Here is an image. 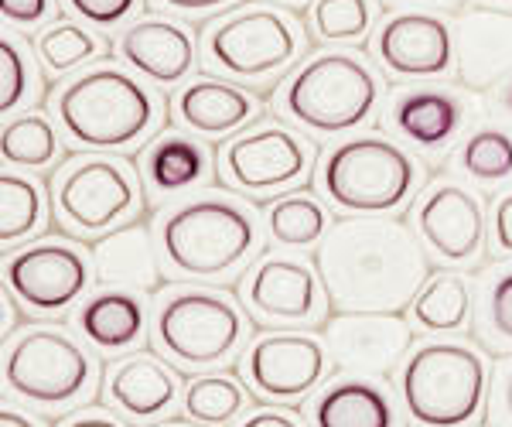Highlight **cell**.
Listing matches in <instances>:
<instances>
[{
	"mask_svg": "<svg viewBox=\"0 0 512 427\" xmlns=\"http://www.w3.org/2000/svg\"><path fill=\"white\" fill-rule=\"evenodd\" d=\"M321 277L301 260L263 257L243 284V301L256 318L274 325H311L321 318L328 294Z\"/></svg>",
	"mask_w": 512,
	"mask_h": 427,
	"instance_id": "cell-16",
	"label": "cell"
},
{
	"mask_svg": "<svg viewBox=\"0 0 512 427\" xmlns=\"http://www.w3.org/2000/svg\"><path fill=\"white\" fill-rule=\"evenodd\" d=\"M164 267L188 281H226L256 250V219L233 199L178 205L158 226Z\"/></svg>",
	"mask_w": 512,
	"mask_h": 427,
	"instance_id": "cell-2",
	"label": "cell"
},
{
	"mask_svg": "<svg viewBox=\"0 0 512 427\" xmlns=\"http://www.w3.org/2000/svg\"><path fill=\"white\" fill-rule=\"evenodd\" d=\"M492 4H499L502 11H512V0H492Z\"/></svg>",
	"mask_w": 512,
	"mask_h": 427,
	"instance_id": "cell-49",
	"label": "cell"
},
{
	"mask_svg": "<svg viewBox=\"0 0 512 427\" xmlns=\"http://www.w3.org/2000/svg\"><path fill=\"white\" fill-rule=\"evenodd\" d=\"M311 24H315V35L321 41L352 45L373 28V0H315Z\"/></svg>",
	"mask_w": 512,
	"mask_h": 427,
	"instance_id": "cell-34",
	"label": "cell"
},
{
	"mask_svg": "<svg viewBox=\"0 0 512 427\" xmlns=\"http://www.w3.org/2000/svg\"><path fill=\"white\" fill-rule=\"evenodd\" d=\"M301 24L277 7H243L205 35L209 65L229 79L260 82L274 79L301 59Z\"/></svg>",
	"mask_w": 512,
	"mask_h": 427,
	"instance_id": "cell-9",
	"label": "cell"
},
{
	"mask_svg": "<svg viewBox=\"0 0 512 427\" xmlns=\"http://www.w3.org/2000/svg\"><path fill=\"white\" fill-rule=\"evenodd\" d=\"M93 274L99 284L123 291H158L161 260L147 226H123L93 243Z\"/></svg>",
	"mask_w": 512,
	"mask_h": 427,
	"instance_id": "cell-22",
	"label": "cell"
},
{
	"mask_svg": "<svg viewBox=\"0 0 512 427\" xmlns=\"http://www.w3.org/2000/svg\"><path fill=\"white\" fill-rule=\"evenodd\" d=\"M332 229V216L315 195H284L267 209V233L277 246L304 250L318 246Z\"/></svg>",
	"mask_w": 512,
	"mask_h": 427,
	"instance_id": "cell-28",
	"label": "cell"
},
{
	"mask_svg": "<svg viewBox=\"0 0 512 427\" xmlns=\"http://www.w3.org/2000/svg\"><path fill=\"white\" fill-rule=\"evenodd\" d=\"M318 277L338 311H400L427 284V257L400 219H338L318 243Z\"/></svg>",
	"mask_w": 512,
	"mask_h": 427,
	"instance_id": "cell-1",
	"label": "cell"
},
{
	"mask_svg": "<svg viewBox=\"0 0 512 427\" xmlns=\"http://www.w3.org/2000/svg\"><path fill=\"white\" fill-rule=\"evenodd\" d=\"M103 383L110 404L120 407L134 421H147V417L164 414L178 397L175 369L164 363L161 356H151V352H137V356L113 363Z\"/></svg>",
	"mask_w": 512,
	"mask_h": 427,
	"instance_id": "cell-20",
	"label": "cell"
},
{
	"mask_svg": "<svg viewBox=\"0 0 512 427\" xmlns=\"http://www.w3.org/2000/svg\"><path fill=\"white\" fill-rule=\"evenodd\" d=\"M489 421H492V427H512V359H502L492 373Z\"/></svg>",
	"mask_w": 512,
	"mask_h": 427,
	"instance_id": "cell-38",
	"label": "cell"
},
{
	"mask_svg": "<svg viewBox=\"0 0 512 427\" xmlns=\"http://www.w3.org/2000/svg\"><path fill=\"white\" fill-rule=\"evenodd\" d=\"M239 427H304V424L297 421L294 414H287V410L263 407V410H253L250 417H243V424Z\"/></svg>",
	"mask_w": 512,
	"mask_h": 427,
	"instance_id": "cell-42",
	"label": "cell"
},
{
	"mask_svg": "<svg viewBox=\"0 0 512 427\" xmlns=\"http://www.w3.org/2000/svg\"><path fill=\"white\" fill-rule=\"evenodd\" d=\"M393 127L410 144L437 151L461 134L468 120L465 100H458L448 89H410L393 100Z\"/></svg>",
	"mask_w": 512,
	"mask_h": 427,
	"instance_id": "cell-23",
	"label": "cell"
},
{
	"mask_svg": "<svg viewBox=\"0 0 512 427\" xmlns=\"http://www.w3.org/2000/svg\"><path fill=\"white\" fill-rule=\"evenodd\" d=\"M328 373V346L304 332H270L243 359L246 383L267 400H297Z\"/></svg>",
	"mask_w": 512,
	"mask_h": 427,
	"instance_id": "cell-14",
	"label": "cell"
},
{
	"mask_svg": "<svg viewBox=\"0 0 512 427\" xmlns=\"http://www.w3.org/2000/svg\"><path fill=\"white\" fill-rule=\"evenodd\" d=\"M315 427H396V407L379 383L366 376L335 380L311 404Z\"/></svg>",
	"mask_w": 512,
	"mask_h": 427,
	"instance_id": "cell-24",
	"label": "cell"
},
{
	"mask_svg": "<svg viewBox=\"0 0 512 427\" xmlns=\"http://www.w3.org/2000/svg\"><path fill=\"white\" fill-rule=\"evenodd\" d=\"M55 212L72 233L99 236L140 212V182L127 161L82 154L65 161L52 182Z\"/></svg>",
	"mask_w": 512,
	"mask_h": 427,
	"instance_id": "cell-10",
	"label": "cell"
},
{
	"mask_svg": "<svg viewBox=\"0 0 512 427\" xmlns=\"http://www.w3.org/2000/svg\"><path fill=\"white\" fill-rule=\"evenodd\" d=\"M69 11H76L86 24L96 28H117L140 7V0H65Z\"/></svg>",
	"mask_w": 512,
	"mask_h": 427,
	"instance_id": "cell-37",
	"label": "cell"
},
{
	"mask_svg": "<svg viewBox=\"0 0 512 427\" xmlns=\"http://www.w3.org/2000/svg\"><path fill=\"white\" fill-rule=\"evenodd\" d=\"M376 59L400 79H441L454 65V28L437 14H393L373 41Z\"/></svg>",
	"mask_w": 512,
	"mask_h": 427,
	"instance_id": "cell-15",
	"label": "cell"
},
{
	"mask_svg": "<svg viewBox=\"0 0 512 427\" xmlns=\"http://www.w3.org/2000/svg\"><path fill=\"white\" fill-rule=\"evenodd\" d=\"M458 164L475 182H506L512 178V134L499 127H482L461 144Z\"/></svg>",
	"mask_w": 512,
	"mask_h": 427,
	"instance_id": "cell-32",
	"label": "cell"
},
{
	"mask_svg": "<svg viewBox=\"0 0 512 427\" xmlns=\"http://www.w3.org/2000/svg\"><path fill=\"white\" fill-rule=\"evenodd\" d=\"M45 223V195L41 185L24 175L4 171L0 175V243L11 246L28 240Z\"/></svg>",
	"mask_w": 512,
	"mask_h": 427,
	"instance_id": "cell-29",
	"label": "cell"
},
{
	"mask_svg": "<svg viewBox=\"0 0 512 427\" xmlns=\"http://www.w3.org/2000/svg\"><path fill=\"white\" fill-rule=\"evenodd\" d=\"M0 154L14 168H48L59 158V134L45 113H24V117L4 123Z\"/></svg>",
	"mask_w": 512,
	"mask_h": 427,
	"instance_id": "cell-30",
	"label": "cell"
},
{
	"mask_svg": "<svg viewBox=\"0 0 512 427\" xmlns=\"http://www.w3.org/2000/svg\"><path fill=\"white\" fill-rule=\"evenodd\" d=\"M31 89H35V69H31L28 52L4 35L0 41V113H14L21 103L31 100Z\"/></svg>",
	"mask_w": 512,
	"mask_h": 427,
	"instance_id": "cell-36",
	"label": "cell"
},
{
	"mask_svg": "<svg viewBox=\"0 0 512 427\" xmlns=\"http://www.w3.org/2000/svg\"><path fill=\"white\" fill-rule=\"evenodd\" d=\"M410 325L396 311H342L328 318L325 346L338 369L383 380L407 359Z\"/></svg>",
	"mask_w": 512,
	"mask_h": 427,
	"instance_id": "cell-12",
	"label": "cell"
},
{
	"mask_svg": "<svg viewBox=\"0 0 512 427\" xmlns=\"http://www.w3.org/2000/svg\"><path fill=\"white\" fill-rule=\"evenodd\" d=\"M11 332H14V294L7 291V298H4V339H11Z\"/></svg>",
	"mask_w": 512,
	"mask_h": 427,
	"instance_id": "cell-46",
	"label": "cell"
},
{
	"mask_svg": "<svg viewBox=\"0 0 512 427\" xmlns=\"http://www.w3.org/2000/svg\"><path fill=\"white\" fill-rule=\"evenodd\" d=\"M417 229L448 264H475L485 246V209L465 185L441 182L424 195Z\"/></svg>",
	"mask_w": 512,
	"mask_h": 427,
	"instance_id": "cell-17",
	"label": "cell"
},
{
	"mask_svg": "<svg viewBox=\"0 0 512 427\" xmlns=\"http://www.w3.org/2000/svg\"><path fill=\"white\" fill-rule=\"evenodd\" d=\"M62 427H123V424L113 414H106V410H79Z\"/></svg>",
	"mask_w": 512,
	"mask_h": 427,
	"instance_id": "cell-43",
	"label": "cell"
},
{
	"mask_svg": "<svg viewBox=\"0 0 512 427\" xmlns=\"http://www.w3.org/2000/svg\"><path fill=\"white\" fill-rule=\"evenodd\" d=\"M4 383L24 404L69 407L93 387V359L62 328L31 325L7 342Z\"/></svg>",
	"mask_w": 512,
	"mask_h": 427,
	"instance_id": "cell-8",
	"label": "cell"
},
{
	"mask_svg": "<svg viewBox=\"0 0 512 427\" xmlns=\"http://www.w3.org/2000/svg\"><path fill=\"white\" fill-rule=\"evenodd\" d=\"M0 427H41V424L35 421V417L21 414V410L4 407V410H0Z\"/></svg>",
	"mask_w": 512,
	"mask_h": 427,
	"instance_id": "cell-45",
	"label": "cell"
},
{
	"mask_svg": "<svg viewBox=\"0 0 512 427\" xmlns=\"http://www.w3.org/2000/svg\"><path fill=\"white\" fill-rule=\"evenodd\" d=\"M178 120L192 134L202 137H229L246 123L260 117V106L250 93L222 79H195L178 93Z\"/></svg>",
	"mask_w": 512,
	"mask_h": 427,
	"instance_id": "cell-21",
	"label": "cell"
},
{
	"mask_svg": "<svg viewBox=\"0 0 512 427\" xmlns=\"http://www.w3.org/2000/svg\"><path fill=\"white\" fill-rule=\"evenodd\" d=\"M407 4H454V0H407Z\"/></svg>",
	"mask_w": 512,
	"mask_h": 427,
	"instance_id": "cell-48",
	"label": "cell"
},
{
	"mask_svg": "<svg viewBox=\"0 0 512 427\" xmlns=\"http://www.w3.org/2000/svg\"><path fill=\"white\" fill-rule=\"evenodd\" d=\"M410 318L424 332H461L472 318V291L454 270H437L410 301Z\"/></svg>",
	"mask_w": 512,
	"mask_h": 427,
	"instance_id": "cell-27",
	"label": "cell"
},
{
	"mask_svg": "<svg viewBox=\"0 0 512 427\" xmlns=\"http://www.w3.org/2000/svg\"><path fill=\"white\" fill-rule=\"evenodd\" d=\"M277 4H284V7H294V11H304V7H308L311 0H277Z\"/></svg>",
	"mask_w": 512,
	"mask_h": 427,
	"instance_id": "cell-47",
	"label": "cell"
},
{
	"mask_svg": "<svg viewBox=\"0 0 512 427\" xmlns=\"http://www.w3.org/2000/svg\"><path fill=\"white\" fill-rule=\"evenodd\" d=\"M277 106L297 127L335 137L362 127L379 106V79L359 55L325 52L304 62L280 89Z\"/></svg>",
	"mask_w": 512,
	"mask_h": 427,
	"instance_id": "cell-5",
	"label": "cell"
},
{
	"mask_svg": "<svg viewBox=\"0 0 512 427\" xmlns=\"http://www.w3.org/2000/svg\"><path fill=\"white\" fill-rule=\"evenodd\" d=\"M62 130L89 151H117L137 144L158 123L154 93L113 65L82 72L55 100Z\"/></svg>",
	"mask_w": 512,
	"mask_h": 427,
	"instance_id": "cell-3",
	"label": "cell"
},
{
	"mask_svg": "<svg viewBox=\"0 0 512 427\" xmlns=\"http://www.w3.org/2000/svg\"><path fill=\"white\" fill-rule=\"evenodd\" d=\"M311 168V147L284 127H263L236 137L222 151V178L246 195L284 192Z\"/></svg>",
	"mask_w": 512,
	"mask_h": 427,
	"instance_id": "cell-13",
	"label": "cell"
},
{
	"mask_svg": "<svg viewBox=\"0 0 512 427\" xmlns=\"http://www.w3.org/2000/svg\"><path fill=\"white\" fill-rule=\"evenodd\" d=\"M492 240L502 253H512V192L495 202L492 212Z\"/></svg>",
	"mask_w": 512,
	"mask_h": 427,
	"instance_id": "cell-40",
	"label": "cell"
},
{
	"mask_svg": "<svg viewBox=\"0 0 512 427\" xmlns=\"http://www.w3.org/2000/svg\"><path fill=\"white\" fill-rule=\"evenodd\" d=\"M181 404H185V414L195 424L226 427L246 410V390L233 376H216V373L195 376L185 387V400Z\"/></svg>",
	"mask_w": 512,
	"mask_h": 427,
	"instance_id": "cell-31",
	"label": "cell"
},
{
	"mask_svg": "<svg viewBox=\"0 0 512 427\" xmlns=\"http://www.w3.org/2000/svg\"><path fill=\"white\" fill-rule=\"evenodd\" d=\"M93 267L69 240H38L4 260V284L21 308L38 315H59L89 291Z\"/></svg>",
	"mask_w": 512,
	"mask_h": 427,
	"instance_id": "cell-11",
	"label": "cell"
},
{
	"mask_svg": "<svg viewBox=\"0 0 512 427\" xmlns=\"http://www.w3.org/2000/svg\"><path fill=\"white\" fill-rule=\"evenodd\" d=\"M96 55H99V41L72 21L52 24V28H45L38 38V59L52 76L79 69V65H86L89 59H96Z\"/></svg>",
	"mask_w": 512,
	"mask_h": 427,
	"instance_id": "cell-33",
	"label": "cell"
},
{
	"mask_svg": "<svg viewBox=\"0 0 512 427\" xmlns=\"http://www.w3.org/2000/svg\"><path fill=\"white\" fill-rule=\"evenodd\" d=\"M55 11V0H0V14L7 24H21V28H35L45 24Z\"/></svg>",
	"mask_w": 512,
	"mask_h": 427,
	"instance_id": "cell-39",
	"label": "cell"
},
{
	"mask_svg": "<svg viewBox=\"0 0 512 427\" xmlns=\"http://www.w3.org/2000/svg\"><path fill=\"white\" fill-rule=\"evenodd\" d=\"M417 161L376 134L349 137L321 158L318 188L349 216H386L414 195Z\"/></svg>",
	"mask_w": 512,
	"mask_h": 427,
	"instance_id": "cell-6",
	"label": "cell"
},
{
	"mask_svg": "<svg viewBox=\"0 0 512 427\" xmlns=\"http://www.w3.org/2000/svg\"><path fill=\"white\" fill-rule=\"evenodd\" d=\"M144 301L137 291H99L89 301H82L76 325L79 332L103 352H127L144 339Z\"/></svg>",
	"mask_w": 512,
	"mask_h": 427,
	"instance_id": "cell-25",
	"label": "cell"
},
{
	"mask_svg": "<svg viewBox=\"0 0 512 427\" xmlns=\"http://www.w3.org/2000/svg\"><path fill=\"white\" fill-rule=\"evenodd\" d=\"M123 62L158 86H175L195 69V38L164 18H144L120 35Z\"/></svg>",
	"mask_w": 512,
	"mask_h": 427,
	"instance_id": "cell-19",
	"label": "cell"
},
{
	"mask_svg": "<svg viewBox=\"0 0 512 427\" xmlns=\"http://www.w3.org/2000/svg\"><path fill=\"white\" fill-rule=\"evenodd\" d=\"M161 7L175 14H185V18H202V14H212V11H222L229 7L233 0H158Z\"/></svg>",
	"mask_w": 512,
	"mask_h": 427,
	"instance_id": "cell-41",
	"label": "cell"
},
{
	"mask_svg": "<svg viewBox=\"0 0 512 427\" xmlns=\"http://www.w3.org/2000/svg\"><path fill=\"white\" fill-rule=\"evenodd\" d=\"M454 69L465 89H495L512 76V14L472 7L454 21Z\"/></svg>",
	"mask_w": 512,
	"mask_h": 427,
	"instance_id": "cell-18",
	"label": "cell"
},
{
	"mask_svg": "<svg viewBox=\"0 0 512 427\" xmlns=\"http://www.w3.org/2000/svg\"><path fill=\"white\" fill-rule=\"evenodd\" d=\"M400 397L420 427H465L489 400V363L465 342H427L400 369Z\"/></svg>",
	"mask_w": 512,
	"mask_h": 427,
	"instance_id": "cell-4",
	"label": "cell"
},
{
	"mask_svg": "<svg viewBox=\"0 0 512 427\" xmlns=\"http://www.w3.org/2000/svg\"><path fill=\"white\" fill-rule=\"evenodd\" d=\"M212 171V154L205 144L181 134H164L144 154V178L154 195H178L202 185Z\"/></svg>",
	"mask_w": 512,
	"mask_h": 427,
	"instance_id": "cell-26",
	"label": "cell"
},
{
	"mask_svg": "<svg viewBox=\"0 0 512 427\" xmlns=\"http://www.w3.org/2000/svg\"><path fill=\"white\" fill-rule=\"evenodd\" d=\"M482 339L495 352H512V267L499 270L492 284H485Z\"/></svg>",
	"mask_w": 512,
	"mask_h": 427,
	"instance_id": "cell-35",
	"label": "cell"
},
{
	"mask_svg": "<svg viewBox=\"0 0 512 427\" xmlns=\"http://www.w3.org/2000/svg\"><path fill=\"white\" fill-rule=\"evenodd\" d=\"M492 106H495V117L512 123V76L506 82H499V86H495Z\"/></svg>",
	"mask_w": 512,
	"mask_h": 427,
	"instance_id": "cell-44",
	"label": "cell"
},
{
	"mask_svg": "<svg viewBox=\"0 0 512 427\" xmlns=\"http://www.w3.org/2000/svg\"><path fill=\"white\" fill-rule=\"evenodd\" d=\"M243 339V311L219 291H171L154 311V346L185 369L226 363Z\"/></svg>",
	"mask_w": 512,
	"mask_h": 427,
	"instance_id": "cell-7",
	"label": "cell"
}]
</instances>
